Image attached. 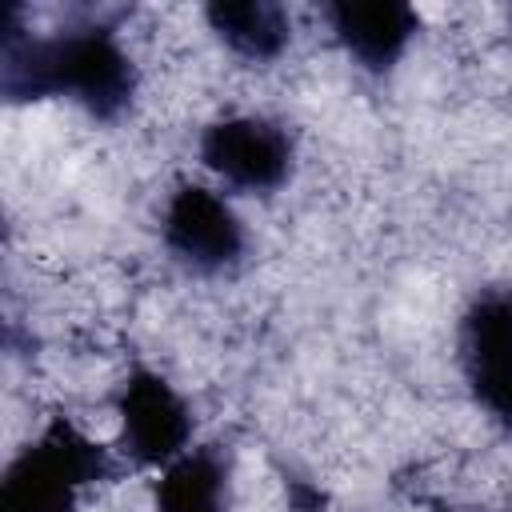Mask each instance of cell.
<instances>
[{
    "label": "cell",
    "instance_id": "2",
    "mask_svg": "<svg viewBox=\"0 0 512 512\" xmlns=\"http://www.w3.org/2000/svg\"><path fill=\"white\" fill-rule=\"evenodd\" d=\"M336 16H340V32L348 36V44L372 64L388 60L412 28L404 8H380V4L376 8H340Z\"/></svg>",
    "mask_w": 512,
    "mask_h": 512
},
{
    "label": "cell",
    "instance_id": "1",
    "mask_svg": "<svg viewBox=\"0 0 512 512\" xmlns=\"http://www.w3.org/2000/svg\"><path fill=\"white\" fill-rule=\"evenodd\" d=\"M288 160V148L280 144V136L268 132V124L260 120H236V124H220L208 136V164L228 172L232 180L256 188V184H272L280 176Z\"/></svg>",
    "mask_w": 512,
    "mask_h": 512
}]
</instances>
